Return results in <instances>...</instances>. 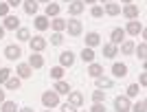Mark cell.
Masks as SVG:
<instances>
[{
  "label": "cell",
  "instance_id": "1",
  "mask_svg": "<svg viewBox=\"0 0 147 112\" xmlns=\"http://www.w3.org/2000/svg\"><path fill=\"white\" fill-rule=\"evenodd\" d=\"M42 106L44 108H57L59 106V94H57L55 90H46V92L42 94Z\"/></svg>",
  "mask_w": 147,
  "mask_h": 112
},
{
  "label": "cell",
  "instance_id": "2",
  "mask_svg": "<svg viewBox=\"0 0 147 112\" xmlns=\"http://www.w3.org/2000/svg\"><path fill=\"white\" fill-rule=\"evenodd\" d=\"M29 46H31V53H42L46 46H49V42H46V37L42 35H35L29 40Z\"/></svg>",
  "mask_w": 147,
  "mask_h": 112
},
{
  "label": "cell",
  "instance_id": "3",
  "mask_svg": "<svg viewBox=\"0 0 147 112\" xmlns=\"http://www.w3.org/2000/svg\"><path fill=\"white\" fill-rule=\"evenodd\" d=\"M66 31H68V35L77 37V35H81V33H84V24H81V22H79L77 18L66 20Z\"/></svg>",
  "mask_w": 147,
  "mask_h": 112
},
{
  "label": "cell",
  "instance_id": "4",
  "mask_svg": "<svg viewBox=\"0 0 147 112\" xmlns=\"http://www.w3.org/2000/svg\"><path fill=\"white\" fill-rule=\"evenodd\" d=\"M5 57L11 59V62H16V59L22 57V49H20L18 44H9V46H5Z\"/></svg>",
  "mask_w": 147,
  "mask_h": 112
},
{
  "label": "cell",
  "instance_id": "5",
  "mask_svg": "<svg viewBox=\"0 0 147 112\" xmlns=\"http://www.w3.org/2000/svg\"><path fill=\"white\" fill-rule=\"evenodd\" d=\"M75 64V53L73 51H61L59 53V66L61 68H70Z\"/></svg>",
  "mask_w": 147,
  "mask_h": 112
},
{
  "label": "cell",
  "instance_id": "6",
  "mask_svg": "<svg viewBox=\"0 0 147 112\" xmlns=\"http://www.w3.org/2000/svg\"><path fill=\"white\" fill-rule=\"evenodd\" d=\"M129 108H132V103H129V99L125 97V94H119L117 99H114V110L117 112H129Z\"/></svg>",
  "mask_w": 147,
  "mask_h": 112
},
{
  "label": "cell",
  "instance_id": "7",
  "mask_svg": "<svg viewBox=\"0 0 147 112\" xmlns=\"http://www.w3.org/2000/svg\"><path fill=\"white\" fill-rule=\"evenodd\" d=\"M121 11H123V16H125L127 20H138V13H141V9H138V5H134V2H132V5H125Z\"/></svg>",
  "mask_w": 147,
  "mask_h": 112
},
{
  "label": "cell",
  "instance_id": "8",
  "mask_svg": "<svg viewBox=\"0 0 147 112\" xmlns=\"http://www.w3.org/2000/svg\"><path fill=\"white\" fill-rule=\"evenodd\" d=\"M2 26H5V31H16V29H20V20H18V16H7L5 18V22H2Z\"/></svg>",
  "mask_w": 147,
  "mask_h": 112
},
{
  "label": "cell",
  "instance_id": "9",
  "mask_svg": "<svg viewBox=\"0 0 147 112\" xmlns=\"http://www.w3.org/2000/svg\"><path fill=\"white\" fill-rule=\"evenodd\" d=\"M84 9H86V5L81 2V0H73V2H68V13L70 16H79V13H84Z\"/></svg>",
  "mask_w": 147,
  "mask_h": 112
},
{
  "label": "cell",
  "instance_id": "10",
  "mask_svg": "<svg viewBox=\"0 0 147 112\" xmlns=\"http://www.w3.org/2000/svg\"><path fill=\"white\" fill-rule=\"evenodd\" d=\"M29 66H31L33 70L44 68V57H42V53H31V57H29Z\"/></svg>",
  "mask_w": 147,
  "mask_h": 112
},
{
  "label": "cell",
  "instance_id": "11",
  "mask_svg": "<svg viewBox=\"0 0 147 112\" xmlns=\"http://www.w3.org/2000/svg\"><path fill=\"white\" fill-rule=\"evenodd\" d=\"M16 75H18L20 79H29V77H33V68H31L29 64H18Z\"/></svg>",
  "mask_w": 147,
  "mask_h": 112
},
{
  "label": "cell",
  "instance_id": "12",
  "mask_svg": "<svg viewBox=\"0 0 147 112\" xmlns=\"http://www.w3.org/2000/svg\"><path fill=\"white\" fill-rule=\"evenodd\" d=\"M112 75H114L117 79H123V77L127 75V66H125L123 62H114L112 64Z\"/></svg>",
  "mask_w": 147,
  "mask_h": 112
},
{
  "label": "cell",
  "instance_id": "13",
  "mask_svg": "<svg viewBox=\"0 0 147 112\" xmlns=\"http://www.w3.org/2000/svg\"><path fill=\"white\" fill-rule=\"evenodd\" d=\"M99 44H101V35H99L97 31L86 33V46L88 49H94V46H99Z\"/></svg>",
  "mask_w": 147,
  "mask_h": 112
},
{
  "label": "cell",
  "instance_id": "14",
  "mask_svg": "<svg viewBox=\"0 0 147 112\" xmlns=\"http://www.w3.org/2000/svg\"><path fill=\"white\" fill-rule=\"evenodd\" d=\"M143 31V24L138 22V20H129L127 22V26H125V33H129V35H138V33Z\"/></svg>",
  "mask_w": 147,
  "mask_h": 112
},
{
  "label": "cell",
  "instance_id": "15",
  "mask_svg": "<svg viewBox=\"0 0 147 112\" xmlns=\"http://www.w3.org/2000/svg\"><path fill=\"white\" fill-rule=\"evenodd\" d=\"M125 35H127V33H125V29H112V33H110V40H112V44H121L123 40H125Z\"/></svg>",
  "mask_w": 147,
  "mask_h": 112
},
{
  "label": "cell",
  "instance_id": "16",
  "mask_svg": "<svg viewBox=\"0 0 147 112\" xmlns=\"http://www.w3.org/2000/svg\"><path fill=\"white\" fill-rule=\"evenodd\" d=\"M33 24H35V29H37V31H46V29L51 26V22H49V18H46V16H35Z\"/></svg>",
  "mask_w": 147,
  "mask_h": 112
},
{
  "label": "cell",
  "instance_id": "17",
  "mask_svg": "<svg viewBox=\"0 0 147 112\" xmlns=\"http://www.w3.org/2000/svg\"><path fill=\"white\" fill-rule=\"evenodd\" d=\"M119 55V46L117 44H112V42H108V44H103V57H117Z\"/></svg>",
  "mask_w": 147,
  "mask_h": 112
},
{
  "label": "cell",
  "instance_id": "18",
  "mask_svg": "<svg viewBox=\"0 0 147 112\" xmlns=\"http://www.w3.org/2000/svg\"><path fill=\"white\" fill-rule=\"evenodd\" d=\"M88 75H90L92 79H97V77H101V75H103V66H101V64H88Z\"/></svg>",
  "mask_w": 147,
  "mask_h": 112
},
{
  "label": "cell",
  "instance_id": "19",
  "mask_svg": "<svg viewBox=\"0 0 147 112\" xmlns=\"http://www.w3.org/2000/svg\"><path fill=\"white\" fill-rule=\"evenodd\" d=\"M68 103L75 106V108H79L81 103H84V94H81V92H73V90H70V92H68Z\"/></svg>",
  "mask_w": 147,
  "mask_h": 112
},
{
  "label": "cell",
  "instance_id": "20",
  "mask_svg": "<svg viewBox=\"0 0 147 112\" xmlns=\"http://www.w3.org/2000/svg\"><path fill=\"white\" fill-rule=\"evenodd\" d=\"M94 81H97V88H99V90H108V88L114 86V81H112L110 77H103V75H101V77H97Z\"/></svg>",
  "mask_w": 147,
  "mask_h": 112
},
{
  "label": "cell",
  "instance_id": "21",
  "mask_svg": "<svg viewBox=\"0 0 147 112\" xmlns=\"http://www.w3.org/2000/svg\"><path fill=\"white\" fill-rule=\"evenodd\" d=\"M22 9H24V13H29V16H35L37 13V0H24V2H22Z\"/></svg>",
  "mask_w": 147,
  "mask_h": 112
},
{
  "label": "cell",
  "instance_id": "22",
  "mask_svg": "<svg viewBox=\"0 0 147 112\" xmlns=\"http://www.w3.org/2000/svg\"><path fill=\"white\" fill-rule=\"evenodd\" d=\"M59 11H61V7H59V5H55L53 0H51L49 5H46V18H57V16H59Z\"/></svg>",
  "mask_w": 147,
  "mask_h": 112
},
{
  "label": "cell",
  "instance_id": "23",
  "mask_svg": "<svg viewBox=\"0 0 147 112\" xmlns=\"http://www.w3.org/2000/svg\"><path fill=\"white\" fill-rule=\"evenodd\" d=\"M5 86H7V90H20V86H22V79L20 77H9V79L5 81Z\"/></svg>",
  "mask_w": 147,
  "mask_h": 112
},
{
  "label": "cell",
  "instance_id": "24",
  "mask_svg": "<svg viewBox=\"0 0 147 112\" xmlns=\"http://www.w3.org/2000/svg\"><path fill=\"white\" fill-rule=\"evenodd\" d=\"M51 26H53V31H55V33H61V31H66V20L57 16V18H53Z\"/></svg>",
  "mask_w": 147,
  "mask_h": 112
},
{
  "label": "cell",
  "instance_id": "25",
  "mask_svg": "<svg viewBox=\"0 0 147 112\" xmlns=\"http://www.w3.org/2000/svg\"><path fill=\"white\" fill-rule=\"evenodd\" d=\"M134 53H136V57H138L141 62H145L147 59V42H141L138 46H134Z\"/></svg>",
  "mask_w": 147,
  "mask_h": 112
},
{
  "label": "cell",
  "instance_id": "26",
  "mask_svg": "<svg viewBox=\"0 0 147 112\" xmlns=\"http://www.w3.org/2000/svg\"><path fill=\"white\" fill-rule=\"evenodd\" d=\"M103 11L108 13V16H119V13H121V5H117V2L112 0V2H108V5L103 7Z\"/></svg>",
  "mask_w": 147,
  "mask_h": 112
},
{
  "label": "cell",
  "instance_id": "27",
  "mask_svg": "<svg viewBox=\"0 0 147 112\" xmlns=\"http://www.w3.org/2000/svg\"><path fill=\"white\" fill-rule=\"evenodd\" d=\"M53 90H55L57 94H68L70 92V86H68V81H55V88H53Z\"/></svg>",
  "mask_w": 147,
  "mask_h": 112
},
{
  "label": "cell",
  "instance_id": "28",
  "mask_svg": "<svg viewBox=\"0 0 147 112\" xmlns=\"http://www.w3.org/2000/svg\"><path fill=\"white\" fill-rule=\"evenodd\" d=\"M94 57H97V55H94V51L88 49V46H84V51H81V59H84L86 64H92V62H94Z\"/></svg>",
  "mask_w": 147,
  "mask_h": 112
},
{
  "label": "cell",
  "instance_id": "29",
  "mask_svg": "<svg viewBox=\"0 0 147 112\" xmlns=\"http://www.w3.org/2000/svg\"><path fill=\"white\" fill-rule=\"evenodd\" d=\"M134 46H136V44L132 42V40H123V44H121V53H123V55H132V53H134Z\"/></svg>",
  "mask_w": 147,
  "mask_h": 112
},
{
  "label": "cell",
  "instance_id": "30",
  "mask_svg": "<svg viewBox=\"0 0 147 112\" xmlns=\"http://www.w3.org/2000/svg\"><path fill=\"white\" fill-rule=\"evenodd\" d=\"M138 92H141V86H138V84H129L127 90H125V97H127V99H134V97H138Z\"/></svg>",
  "mask_w": 147,
  "mask_h": 112
},
{
  "label": "cell",
  "instance_id": "31",
  "mask_svg": "<svg viewBox=\"0 0 147 112\" xmlns=\"http://www.w3.org/2000/svg\"><path fill=\"white\" fill-rule=\"evenodd\" d=\"M129 112H147V101L141 99V101H136L134 106L129 108Z\"/></svg>",
  "mask_w": 147,
  "mask_h": 112
},
{
  "label": "cell",
  "instance_id": "32",
  "mask_svg": "<svg viewBox=\"0 0 147 112\" xmlns=\"http://www.w3.org/2000/svg\"><path fill=\"white\" fill-rule=\"evenodd\" d=\"M103 101H105V92L97 88V90L92 92V103H103Z\"/></svg>",
  "mask_w": 147,
  "mask_h": 112
},
{
  "label": "cell",
  "instance_id": "33",
  "mask_svg": "<svg viewBox=\"0 0 147 112\" xmlns=\"http://www.w3.org/2000/svg\"><path fill=\"white\" fill-rule=\"evenodd\" d=\"M20 40V42H29L31 40V33H29V29H22V26H20L18 29V35H16Z\"/></svg>",
  "mask_w": 147,
  "mask_h": 112
},
{
  "label": "cell",
  "instance_id": "34",
  "mask_svg": "<svg viewBox=\"0 0 147 112\" xmlns=\"http://www.w3.org/2000/svg\"><path fill=\"white\" fill-rule=\"evenodd\" d=\"M61 77H64V68H61V66H55V68H51V79L59 81Z\"/></svg>",
  "mask_w": 147,
  "mask_h": 112
},
{
  "label": "cell",
  "instance_id": "35",
  "mask_svg": "<svg viewBox=\"0 0 147 112\" xmlns=\"http://www.w3.org/2000/svg\"><path fill=\"white\" fill-rule=\"evenodd\" d=\"M2 112H18L16 101H2Z\"/></svg>",
  "mask_w": 147,
  "mask_h": 112
},
{
  "label": "cell",
  "instance_id": "36",
  "mask_svg": "<svg viewBox=\"0 0 147 112\" xmlns=\"http://www.w3.org/2000/svg\"><path fill=\"white\" fill-rule=\"evenodd\" d=\"M51 44H53V46H61V44H64V35H61V33H53V35H51Z\"/></svg>",
  "mask_w": 147,
  "mask_h": 112
},
{
  "label": "cell",
  "instance_id": "37",
  "mask_svg": "<svg viewBox=\"0 0 147 112\" xmlns=\"http://www.w3.org/2000/svg\"><path fill=\"white\" fill-rule=\"evenodd\" d=\"M90 16H92V18H101V16H103V7H101V5H92Z\"/></svg>",
  "mask_w": 147,
  "mask_h": 112
},
{
  "label": "cell",
  "instance_id": "38",
  "mask_svg": "<svg viewBox=\"0 0 147 112\" xmlns=\"http://www.w3.org/2000/svg\"><path fill=\"white\" fill-rule=\"evenodd\" d=\"M11 68H0V84H5L7 79H9V77H11Z\"/></svg>",
  "mask_w": 147,
  "mask_h": 112
},
{
  "label": "cell",
  "instance_id": "39",
  "mask_svg": "<svg viewBox=\"0 0 147 112\" xmlns=\"http://www.w3.org/2000/svg\"><path fill=\"white\" fill-rule=\"evenodd\" d=\"M9 9H11V7L7 5V2H0V18H7V16H9Z\"/></svg>",
  "mask_w": 147,
  "mask_h": 112
},
{
  "label": "cell",
  "instance_id": "40",
  "mask_svg": "<svg viewBox=\"0 0 147 112\" xmlns=\"http://www.w3.org/2000/svg\"><path fill=\"white\" fill-rule=\"evenodd\" d=\"M90 112H105V106H103V103H92Z\"/></svg>",
  "mask_w": 147,
  "mask_h": 112
},
{
  "label": "cell",
  "instance_id": "41",
  "mask_svg": "<svg viewBox=\"0 0 147 112\" xmlns=\"http://www.w3.org/2000/svg\"><path fill=\"white\" fill-rule=\"evenodd\" d=\"M61 112H79V110L75 106H70V103H64V106H61Z\"/></svg>",
  "mask_w": 147,
  "mask_h": 112
},
{
  "label": "cell",
  "instance_id": "42",
  "mask_svg": "<svg viewBox=\"0 0 147 112\" xmlns=\"http://www.w3.org/2000/svg\"><path fill=\"white\" fill-rule=\"evenodd\" d=\"M138 84H141V88H143V86H147V73H145V70H143L141 77H138Z\"/></svg>",
  "mask_w": 147,
  "mask_h": 112
},
{
  "label": "cell",
  "instance_id": "43",
  "mask_svg": "<svg viewBox=\"0 0 147 112\" xmlns=\"http://www.w3.org/2000/svg\"><path fill=\"white\" fill-rule=\"evenodd\" d=\"M7 5L9 7H18V5H22V0H7Z\"/></svg>",
  "mask_w": 147,
  "mask_h": 112
},
{
  "label": "cell",
  "instance_id": "44",
  "mask_svg": "<svg viewBox=\"0 0 147 112\" xmlns=\"http://www.w3.org/2000/svg\"><path fill=\"white\" fill-rule=\"evenodd\" d=\"M2 101H7V99H5V90L0 88V103H2Z\"/></svg>",
  "mask_w": 147,
  "mask_h": 112
},
{
  "label": "cell",
  "instance_id": "45",
  "mask_svg": "<svg viewBox=\"0 0 147 112\" xmlns=\"http://www.w3.org/2000/svg\"><path fill=\"white\" fill-rule=\"evenodd\" d=\"M81 2H84V5H94L97 0H81Z\"/></svg>",
  "mask_w": 147,
  "mask_h": 112
},
{
  "label": "cell",
  "instance_id": "46",
  "mask_svg": "<svg viewBox=\"0 0 147 112\" xmlns=\"http://www.w3.org/2000/svg\"><path fill=\"white\" fill-rule=\"evenodd\" d=\"M18 112H35L33 108H22V110H18Z\"/></svg>",
  "mask_w": 147,
  "mask_h": 112
},
{
  "label": "cell",
  "instance_id": "47",
  "mask_svg": "<svg viewBox=\"0 0 147 112\" xmlns=\"http://www.w3.org/2000/svg\"><path fill=\"white\" fill-rule=\"evenodd\" d=\"M2 37H5V26L0 24V40H2Z\"/></svg>",
  "mask_w": 147,
  "mask_h": 112
},
{
  "label": "cell",
  "instance_id": "48",
  "mask_svg": "<svg viewBox=\"0 0 147 112\" xmlns=\"http://www.w3.org/2000/svg\"><path fill=\"white\" fill-rule=\"evenodd\" d=\"M121 2H125V5H132V2H134V0H121Z\"/></svg>",
  "mask_w": 147,
  "mask_h": 112
},
{
  "label": "cell",
  "instance_id": "49",
  "mask_svg": "<svg viewBox=\"0 0 147 112\" xmlns=\"http://www.w3.org/2000/svg\"><path fill=\"white\" fill-rule=\"evenodd\" d=\"M97 2H105V5H108V2H112V0H97Z\"/></svg>",
  "mask_w": 147,
  "mask_h": 112
},
{
  "label": "cell",
  "instance_id": "50",
  "mask_svg": "<svg viewBox=\"0 0 147 112\" xmlns=\"http://www.w3.org/2000/svg\"><path fill=\"white\" fill-rule=\"evenodd\" d=\"M37 2H51V0H37Z\"/></svg>",
  "mask_w": 147,
  "mask_h": 112
},
{
  "label": "cell",
  "instance_id": "51",
  "mask_svg": "<svg viewBox=\"0 0 147 112\" xmlns=\"http://www.w3.org/2000/svg\"><path fill=\"white\" fill-rule=\"evenodd\" d=\"M64 2H73V0H64Z\"/></svg>",
  "mask_w": 147,
  "mask_h": 112
},
{
  "label": "cell",
  "instance_id": "52",
  "mask_svg": "<svg viewBox=\"0 0 147 112\" xmlns=\"http://www.w3.org/2000/svg\"><path fill=\"white\" fill-rule=\"evenodd\" d=\"M46 112H51V108H49V110H46Z\"/></svg>",
  "mask_w": 147,
  "mask_h": 112
},
{
  "label": "cell",
  "instance_id": "53",
  "mask_svg": "<svg viewBox=\"0 0 147 112\" xmlns=\"http://www.w3.org/2000/svg\"><path fill=\"white\" fill-rule=\"evenodd\" d=\"M84 112H86V110H84Z\"/></svg>",
  "mask_w": 147,
  "mask_h": 112
}]
</instances>
